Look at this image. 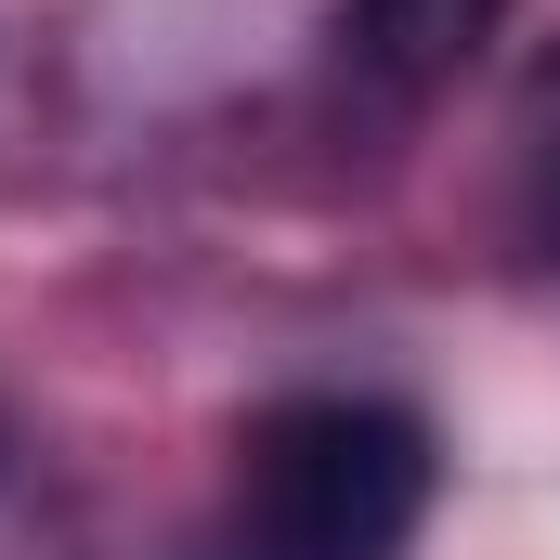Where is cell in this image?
<instances>
[{
    "instance_id": "cell-3",
    "label": "cell",
    "mask_w": 560,
    "mask_h": 560,
    "mask_svg": "<svg viewBox=\"0 0 560 560\" xmlns=\"http://www.w3.org/2000/svg\"><path fill=\"white\" fill-rule=\"evenodd\" d=\"M548 261H560V183H548Z\"/></svg>"
},
{
    "instance_id": "cell-2",
    "label": "cell",
    "mask_w": 560,
    "mask_h": 560,
    "mask_svg": "<svg viewBox=\"0 0 560 560\" xmlns=\"http://www.w3.org/2000/svg\"><path fill=\"white\" fill-rule=\"evenodd\" d=\"M509 0H352V66L392 79V92H443L482 39H495Z\"/></svg>"
},
{
    "instance_id": "cell-1",
    "label": "cell",
    "mask_w": 560,
    "mask_h": 560,
    "mask_svg": "<svg viewBox=\"0 0 560 560\" xmlns=\"http://www.w3.org/2000/svg\"><path fill=\"white\" fill-rule=\"evenodd\" d=\"M430 509V430L365 392H300L235 443L222 560H392Z\"/></svg>"
}]
</instances>
